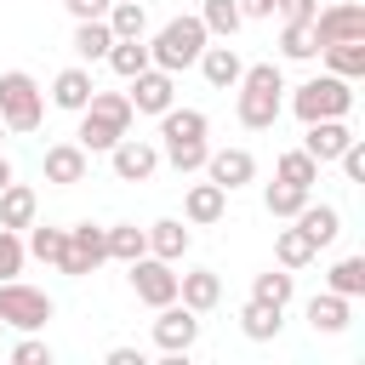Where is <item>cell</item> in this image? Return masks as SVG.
<instances>
[{
	"label": "cell",
	"instance_id": "obj_6",
	"mask_svg": "<svg viewBox=\"0 0 365 365\" xmlns=\"http://www.w3.org/2000/svg\"><path fill=\"white\" fill-rule=\"evenodd\" d=\"M0 120H6V131H17V137L40 131V120H46V91L34 86V74H23V68H6V74H0Z\"/></svg>",
	"mask_w": 365,
	"mask_h": 365
},
{
	"label": "cell",
	"instance_id": "obj_22",
	"mask_svg": "<svg viewBox=\"0 0 365 365\" xmlns=\"http://www.w3.org/2000/svg\"><path fill=\"white\" fill-rule=\"evenodd\" d=\"M34 217H40V194H34L29 182L11 177V182L0 188V228H17V234H23Z\"/></svg>",
	"mask_w": 365,
	"mask_h": 365
},
{
	"label": "cell",
	"instance_id": "obj_2",
	"mask_svg": "<svg viewBox=\"0 0 365 365\" xmlns=\"http://www.w3.org/2000/svg\"><path fill=\"white\" fill-rule=\"evenodd\" d=\"M205 137H211V120H205L200 108H177V103H171V108L160 114V160H165L171 171H182V177L200 171L205 154H211Z\"/></svg>",
	"mask_w": 365,
	"mask_h": 365
},
{
	"label": "cell",
	"instance_id": "obj_13",
	"mask_svg": "<svg viewBox=\"0 0 365 365\" xmlns=\"http://www.w3.org/2000/svg\"><path fill=\"white\" fill-rule=\"evenodd\" d=\"M108 165H114V177L120 182H148L154 171H160V143H148V137H120L114 148H108Z\"/></svg>",
	"mask_w": 365,
	"mask_h": 365
},
{
	"label": "cell",
	"instance_id": "obj_5",
	"mask_svg": "<svg viewBox=\"0 0 365 365\" xmlns=\"http://www.w3.org/2000/svg\"><path fill=\"white\" fill-rule=\"evenodd\" d=\"M205 23H200V11L194 17H171L154 40H148V57H154V68H165V74H182V68H194L200 63V51H205Z\"/></svg>",
	"mask_w": 365,
	"mask_h": 365
},
{
	"label": "cell",
	"instance_id": "obj_45",
	"mask_svg": "<svg viewBox=\"0 0 365 365\" xmlns=\"http://www.w3.org/2000/svg\"><path fill=\"white\" fill-rule=\"evenodd\" d=\"M108 365H143L137 348H108Z\"/></svg>",
	"mask_w": 365,
	"mask_h": 365
},
{
	"label": "cell",
	"instance_id": "obj_33",
	"mask_svg": "<svg viewBox=\"0 0 365 365\" xmlns=\"http://www.w3.org/2000/svg\"><path fill=\"white\" fill-rule=\"evenodd\" d=\"M103 234H108V262H137L148 251V234L137 222H108Z\"/></svg>",
	"mask_w": 365,
	"mask_h": 365
},
{
	"label": "cell",
	"instance_id": "obj_20",
	"mask_svg": "<svg viewBox=\"0 0 365 365\" xmlns=\"http://www.w3.org/2000/svg\"><path fill=\"white\" fill-rule=\"evenodd\" d=\"M143 234H148V257H165V262H182L188 245H194V234H188L182 217H160V222H148Z\"/></svg>",
	"mask_w": 365,
	"mask_h": 365
},
{
	"label": "cell",
	"instance_id": "obj_26",
	"mask_svg": "<svg viewBox=\"0 0 365 365\" xmlns=\"http://www.w3.org/2000/svg\"><path fill=\"white\" fill-rule=\"evenodd\" d=\"M319 57H325V74L365 80V40H331V46H319Z\"/></svg>",
	"mask_w": 365,
	"mask_h": 365
},
{
	"label": "cell",
	"instance_id": "obj_11",
	"mask_svg": "<svg viewBox=\"0 0 365 365\" xmlns=\"http://www.w3.org/2000/svg\"><path fill=\"white\" fill-rule=\"evenodd\" d=\"M154 314H160V319H154V348H165V354H188V348L200 342V314H194L188 302H160Z\"/></svg>",
	"mask_w": 365,
	"mask_h": 365
},
{
	"label": "cell",
	"instance_id": "obj_25",
	"mask_svg": "<svg viewBox=\"0 0 365 365\" xmlns=\"http://www.w3.org/2000/svg\"><path fill=\"white\" fill-rule=\"evenodd\" d=\"M108 46H114V29H108V17H86V23H74V57L91 68V63H103L108 57Z\"/></svg>",
	"mask_w": 365,
	"mask_h": 365
},
{
	"label": "cell",
	"instance_id": "obj_17",
	"mask_svg": "<svg viewBox=\"0 0 365 365\" xmlns=\"http://www.w3.org/2000/svg\"><path fill=\"white\" fill-rule=\"evenodd\" d=\"M200 74H205V86L211 91H234L240 86V74H245V57L222 40V46H211L205 40V51H200Z\"/></svg>",
	"mask_w": 365,
	"mask_h": 365
},
{
	"label": "cell",
	"instance_id": "obj_36",
	"mask_svg": "<svg viewBox=\"0 0 365 365\" xmlns=\"http://www.w3.org/2000/svg\"><path fill=\"white\" fill-rule=\"evenodd\" d=\"M274 177H279V182H297V188H314V182H319V160H314L308 148H285L279 165H274Z\"/></svg>",
	"mask_w": 365,
	"mask_h": 365
},
{
	"label": "cell",
	"instance_id": "obj_47",
	"mask_svg": "<svg viewBox=\"0 0 365 365\" xmlns=\"http://www.w3.org/2000/svg\"><path fill=\"white\" fill-rule=\"evenodd\" d=\"M0 143H6V120H0Z\"/></svg>",
	"mask_w": 365,
	"mask_h": 365
},
{
	"label": "cell",
	"instance_id": "obj_44",
	"mask_svg": "<svg viewBox=\"0 0 365 365\" xmlns=\"http://www.w3.org/2000/svg\"><path fill=\"white\" fill-rule=\"evenodd\" d=\"M240 17H274V0H234Z\"/></svg>",
	"mask_w": 365,
	"mask_h": 365
},
{
	"label": "cell",
	"instance_id": "obj_42",
	"mask_svg": "<svg viewBox=\"0 0 365 365\" xmlns=\"http://www.w3.org/2000/svg\"><path fill=\"white\" fill-rule=\"evenodd\" d=\"M274 11H279L285 23H308V17L319 11V0H274Z\"/></svg>",
	"mask_w": 365,
	"mask_h": 365
},
{
	"label": "cell",
	"instance_id": "obj_8",
	"mask_svg": "<svg viewBox=\"0 0 365 365\" xmlns=\"http://www.w3.org/2000/svg\"><path fill=\"white\" fill-rule=\"evenodd\" d=\"M103 262H108V234H103L97 222H74V228H68V245H63L57 274L86 279V274H91V268H103Z\"/></svg>",
	"mask_w": 365,
	"mask_h": 365
},
{
	"label": "cell",
	"instance_id": "obj_31",
	"mask_svg": "<svg viewBox=\"0 0 365 365\" xmlns=\"http://www.w3.org/2000/svg\"><path fill=\"white\" fill-rule=\"evenodd\" d=\"M251 297L268 302V308H291V297H297V274H291V268H268V274L251 279Z\"/></svg>",
	"mask_w": 365,
	"mask_h": 365
},
{
	"label": "cell",
	"instance_id": "obj_43",
	"mask_svg": "<svg viewBox=\"0 0 365 365\" xmlns=\"http://www.w3.org/2000/svg\"><path fill=\"white\" fill-rule=\"evenodd\" d=\"M63 6H68V17H74V23H86V17H103L114 0H63Z\"/></svg>",
	"mask_w": 365,
	"mask_h": 365
},
{
	"label": "cell",
	"instance_id": "obj_12",
	"mask_svg": "<svg viewBox=\"0 0 365 365\" xmlns=\"http://www.w3.org/2000/svg\"><path fill=\"white\" fill-rule=\"evenodd\" d=\"M125 97H131V108H137V114H154V120H160V114L177 103V74H165V68H154V63H148L143 74H131V80H125Z\"/></svg>",
	"mask_w": 365,
	"mask_h": 365
},
{
	"label": "cell",
	"instance_id": "obj_34",
	"mask_svg": "<svg viewBox=\"0 0 365 365\" xmlns=\"http://www.w3.org/2000/svg\"><path fill=\"white\" fill-rule=\"evenodd\" d=\"M325 291H336V297H365V257H336L331 262V274H325Z\"/></svg>",
	"mask_w": 365,
	"mask_h": 365
},
{
	"label": "cell",
	"instance_id": "obj_18",
	"mask_svg": "<svg viewBox=\"0 0 365 365\" xmlns=\"http://www.w3.org/2000/svg\"><path fill=\"white\" fill-rule=\"evenodd\" d=\"M91 91H97L91 68H86V63H68V68L51 80V108H63V114H80V108L91 103Z\"/></svg>",
	"mask_w": 365,
	"mask_h": 365
},
{
	"label": "cell",
	"instance_id": "obj_35",
	"mask_svg": "<svg viewBox=\"0 0 365 365\" xmlns=\"http://www.w3.org/2000/svg\"><path fill=\"white\" fill-rule=\"evenodd\" d=\"M103 63H108V68H114L120 80H131V74H143V68H148L154 57H148V40H114Z\"/></svg>",
	"mask_w": 365,
	"mask_h": 365
},
{
	"label": "cell",
	"instance_id": "obj_30",
	"mask_svg": "<svg viewBox=\"0 0 365 365\" xmlns=\"http://www.w3.org/2000/svg\"><path fill=\"white\" fill-rule=\"evenodd\" d=\"M314 257H319V251H314V240H308V234H302L297 222L274 234V262H279V268H308Z\"/></svg>",
	"mask_w": 365,
	"mask_h": 365
},
{
	"label": "cell",
	"instance_id": "obj_46",
	"mask_svg": "<svg viewBox=\"0 0 365 365\" xmlns=\"http://www.w3.org/2000/svg\"><path fill=\"white\" fill-rule=\"evenodd\" d=\"M6 182H11V160L0 154V188H6Z\"/></svg>",
	"mask_w": 365,
	"mask_h": 365
},
{
	"label": "cell",
	"instance_id": "obj_27",
	"mask_svg": "<svg viewBox=\"0 0 365 365\" xmlns=\"http://www.w3.org/2000/svg\"><path fill=\"white\" fill-rule=\"evenodd\" d=\"M279 325H285V308H268V302H257V297L240 308V331H245L251 342H274Z\"/></svg>",
	"mask_w": 365,
	"mask_h": 365
},
{
	"label": "cell",
	"instance_id": "obj_24",
	"mask_svg": "<svg viewBox=\"0 0 365 365\" xmlns=\"http://www.w3.org/2000/svg\"><path fill=\"white\" fill-rule=\"evenodd\" d=\"M348 319H354V302L348 297H336V291H314L308 297V325L314 331L336 336V331H348Z\"/></svg>",
	"mask_w": 365,
	"mask_h": 365
},
{
	"label": "cell",
	"instance_id": "obj_3",
	"mask_svg": "<svg viewBox=\"0 0 365 365\" xmlns=\"http://www.w3.org/2000/svg\"><path fill=\"white\" fill-rule=\"evenodd\" d=\"M131 120H137V108H131V97H125V91H91V103L80 108L74 143H80L86 154H108V148L131 131Z\"/></svg>",
	"mask_w": 365,
	"mask_h": 365
},
{
	"label": "cell",
	"instance_id": "obj_37",
	"mask_svg": "<svg viewBox=\"0 0 365 365\" xmlns=\"http://www.w3.org/2000/svg\"><path fill=\"white\" fill-rule=\"evenodd\" d=\"M200 23H205V34H211V40H234L245 17H240V6H234V0H205V6H200Z\"/></svg>",
	"mask_w": 365,
	"mask_h": 365
},
{
	"label": "cell",
	"instance_id": "obj_29",
	"mask_svg": "<svg viewBox=\"0 0 365 365\" xmlns=\"http://www.w3.org/2000/svg\"><path fill=\"white\" fill-rule=\"evenodd\" d=\"M23 245H29V257H40L46 268H57V262H63V245H68V228H51V222H29Z\"/></svg>",
	"mask_w": 365,
	"mask_h": 365
},
{
	"label": "cell",
	"instance_id": "obj_7",
	"mask_svg": "<svg viewBox=\"0 0 365 365\" xmlns=\"http://www.w3.org/2000/svg\"><path fill=\"white\" fill-rule=\"evenodd\" d=\"M57 314V302L23 279H0V325L11 331H46V319Z\"/></svg>",
	"mask_w": 365,
	"mask_h": 365
},
{
	"label": "cell",
	"instance_id": "obj_15",
	"mask_svg": "<svg viewBox=\"0 0 365 365\" xmlns=\"http://www.w3.org/2000/svg\"><path fill=\"white\" fill-rule=\"evenodd\" d=\"M200 171H205L217 188H228V194H234V188H245V182L257 177V154H251V148H211Z\"/></svg>",
	"mask_w": 365,
	"mask_h": 365
},
{
	"label": "cell",
	"instance_id": "obj_41",
	"mask_svg": "<svg viewBox=\"0 0 365 365\" xmlns=\"http://www.w3.org/2000/svg\"><path fill=\"white\" fill-rule=\"evenodd\" d=\"M11 359H17V365H51V348H46L40 336H29V331H23V342L11 348Z\"/></svg>",
	"mask_w": 365,
	"mask_h": 365
},
{
	"label": "cell",
	"instance_id": "obj_16",
	"mask_svg": "<svg viewBox=\"0 0 365 365\" xmlns=\"http://www.w3.org/2000/svg\"><path fill=\"white\" fill-rule=\"evenodd\" d=\"M222 211H228V188H217L211 177L188 182V194H182V222L188 228H211V222H222Z\"/></svg>",
	"mask_w": 365,
	"mask_h": 365
},
{
	"label": "cell",
	"instance_id": "obj_38",
	"mask_svg": "<svg viewBox=\"0 0 365 365\" xmlns=\"http://www.w3.org/2000/svg\"><path fill=\"white\" fill-rule=\"evenodd\" d=\"M279 57H291V63H314V57H319V46H314V23H285V29H279Z\"/></svg>",
	"mask_w": 365,
	"mask_h": 365
},
{
	"label": "cell",
	"instance_id": "obj_19",
	"mask_svg": "<svg viewBox=\"0 0 365 365\" xmlns=\"http://www.w3.org/2000/svg\"><path fill=\"white\" fill-rule=\"evenodd\" d=\"M348 143H354L348 120H308V125H302V148H308L319 165H331V160H336Z\"/></svg>",
	"mask_w": 365,
	"mask_h": 365
},
{
	"label": "cell",
	"instance_id": "obj_14",
	"mask_svg": "<svg viewBox=\"0 0 365 365\" xmlns=\"http://www.w3.org/2000/svg\"><path fill=\"white\" fill-rule=\"evenodd\" d=\"M86 171H91V154L80 143H51L46 160H40V177L51 188H74V182H86Z\"/></svg>",
	"mask_w": 365,
	"mask_h": 365
},
{
	"label": "cell",
	"instance_id": "obj_21",
	"mask_svg": "<svg viewBox=\"0 0 365 365\" xmlns=\"http://www.w3.org/2000/svg\"><path fill=\"white\" fill-rule=\"evenodd\" d=\"M177 302H188L194 314H211V308L222 302V279H217V268H188V274H177Z\"/></svg>",
	"mask_w": 365,
	"mask_h": 365
},
{
	"label": "cell",
	"instance_id": "obj_23",
	"mask_svg": "<svg viewBox=\"0 0 365 365\" xmlns=\"http://www.w3.org/2000/svg\"><path fill=\"white\" fill-rule=\"evenodd\" d=\"M291 222H297V228H302V234L314 240V251L336 245V234H342V211H336V205H314V200H308V205H302V211H297Z\"/></svg>",
	"mask_w": 365,
	"mask_h": 365
},
{
	"label": "cell",
	"instance_id": "obj_40",
	"mask_svg": "<svg viewBox=\"0 0 365 365\" xmlns=\"http://www.w3.org/2000/svg\"><path fill=\"white\" fill-rule=\"evenodd\" d=\"M336 165H342V177H348V182H365V143L354 137V143L336 154Z\"/></svg>",
	"mask_w": 365,
	"mask_h": 365
},
{
	"label": "cell",
	"instance_id": "obj_9",
	"mask_svg": "<svg viewBox=\"0 0 365 365\" xmlns=\"http://www.w3.org/2000/svg\"><path fill=\"white\" fill-rule=\"evenodd\" d=\"M131 268V291H137V302H148V308H160V302H177V262H165V257H137V262H125Z\"/></svg>",
	"mask_w": 365,
	"mask_h": 365
},
{
	"label": "cell",
	"instance_id": "obj_32",
	"mask_svg": "<svg viewBox=\"0 0 365 365\" xmlns=\"http://www.w3.org/2000/svg\"><path fill=\"white\" fill-rule=\"evenodd\" d=\"M103 17H108V29H114V40H143V34H148V11H143V0H114Z\"/></svg>",
	"mask_w": 365,
	"mask_h": 365
},
{
	"label": "cell",
	"instance_id": "obj_4",
	"mask_svg": "<svg viewBox=\"0 0 365 365\" xmlns=\"http://www.w3.org/2000/svg\"><path fill=\"white\" fill-rule=\"evenodd\" d=\"M285 108H291L302 125H308V120H348V108H354V80H342V74H314V80L291 86Z\"/></svg>",
	"mask_w": 365,
	"mask_h": 365
},
{
	"label": "cell",
	"instance_id": "obj_10",
	"mask_svg": "<svg viewBox=\"0 0 365 365\" xmlns=\"http://www.w3.org/2000/svg\"><path fill=\"white\" fill-rule=\"evenodd\" d=\"M308 23H314V46H331V40H365V6H359V0H331V6H319Z\"/></svg>",
	"mask_w": 365,
	"mask_h": 365
},
{
	"label": "cell",
	"instance_id": "obj_28",
	"mask_svg": "<svg viewBox=\"0 0 365 365\" xmlns=\"http://www.w3.org/2000/svg\"><path fill=\"white\" fill-rule=\"evenodd\" d=\"M308 200H314V188H297V182H279V177L262 188V211H268V217H285V222H291Z\"/></svg>",
	"mask_w": 365,
	"mask_h": 365
},
{
	"label": "cell",
	"instance_id": "obj_1",
	"mask_svg": "<svg viewBox=\"0 0 365 365\" xmlns=\"http://www.w3.org/2000/svg\"><path fill=\"white\" fill-rule=\"evenodd\" d=\"M234 114L245 131H274L285 114V74L279 63H245L240 86H234Z\"/></svg>",
	"mask_w": 365,
	"mask_h": 365
},
{
	"label": "cell",
	"instance_id": "obj_39",
	"mask_svg": "<svg viewBox=\"0 0 365 365\" xmlns=\"http://www.w3.org/2000/svg\"><path fill=\"white\" fill-rule=\"evenodd\" d=\"M23 262H29L23 234H17V228H0V279H17V274H23Z\"/></svg>",
	"mask_w": 365,
	"mask_h": 365
}]
</instances>
